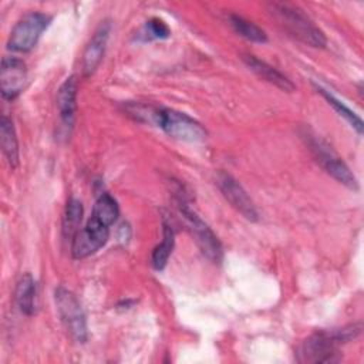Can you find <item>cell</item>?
I'll return each instance as SVG.
<instances>
[{
  "mask_svg": "<svg viewBox=\"0 0 364 364\" xmlns=\"http://www.w3.org/2000/svg\"><path fill=\"white\" fill-rule=\"evenodd\" d=\"M363 324L353 323L340 328L320 330L307 337L297 348L300 363H334L340 360L338 346L348 343L360 336Z\"/></svg>",
  "mask_w": 364,
  "mask_h": 364,
  "instance_id": "6da1fadb",
  "label": "cell"
},
{
  "mask_svg": "<svg viewBox=\"0 0 364 364\" xmlns=\"http://www.w3.org/2000/svg\"><path fill=\"white\" fill-rule=\"evenodd\" d=\"M270 13L290 36L311 47H326L324 33L299 7L287 3H272Z\"/></svg>",
  "mask_w": 364,
  "mask_h": 364,
  "instance_id": "7a4b0ae2",
  "label": "cell"
},
{
  "mask_svg": "<svg viewBox=\"0 0 364 364\" xmlns=\"http://www.w3.org/2000/svg\"><path fill=\"white\" fill-rule=\"evenodd\" d=\"M154 125L159 127L168 136L183 142H202L208 136V131L199 121L172 108L156 107Z\"/></svg>",
  "mask_w": 364,
  "mask_h": 364,
  "instance_id": "3957f363",
  "label": "cell"
},
{
  "mask_svg": "<svg viewBox=\"0 0 364 364\" xmlns=\"http://www.w3.org/2000/svg\"><path fill=\"white\" fill-rule=\"evenodd\" d=\"M303 138L306 139V145L311 151L314 159L328 175H331L337 182L347 186L348 189L358 191V181L355 175L326 141H323L317 135H313L309 131L303 134Z\"/></svg>",
  "mask_w": 364,
  "mask_h": 364,
  "instance_id": "277c9868",
  "label": "cell"
},
{
  "mask_svg": "<svg viewBox=\"0 0 364 364\" xmlns=\"http://www.w3.org/2000/svg\"><path fill=\"white\" fill-rule=\"evenodd\" d=\"M54 299L65 330L77 343H85L88 338L87 317L77 296L71 290L60 286L54 291Z\"/></svg>",
  "mask_w": 364,
  "mask_h": 364,
  "instance_id": "5b68a950",
  "label": "cell"
},
{
  "mask_svg": "<svg viewBox=\"0 0 364 364\" xmlns=\"http://www.w3.org/2000/svg\"><path fill=\"white\" fill-rule=\"evenodd\" d=\"M179 213L188 226V230L192 233L196 245L199 246L200 252L213 263H220L223 257L222 243L219 242L218 236L209 228V225L202 220L195 210H192L188 203L181 198L179 199Z\"/></svg>",
  "mask_w": 364,
  "mask_h": 364,
  "instance_id": "8992f818",
  "label": "cell"
},
{
  "mask_svg": "<svg viewBox=\"0 0 364 364\" xmlns=\"http://www.w3.org/2000/svg\"><path fill=\"white\" fill-rule=\"evenodd\" d=\"M50 21L51 17L44 13H27L17 21V24L11 30L7 41V48L16 53L31 51L37 46L43 31L48 27Z\"/></svg>",
  "mask_w": 364,
  "mask_h": 364,
  "instance_id": "52a82bcc",
  "label": "cell"
},
{
  "mask_svg": "<svg viewBox=\"0 0 364 364\" xmlns=\"http://www.w3.org/2000/svg\"><path fill=\"white\" fill-rule=\"evenodd\" d=\"M109 237V226L90 216L85 226L71 239V255L74 259H85L98 252Z\"/></svg>",
  "mask_w": 364,
  "mask_h": 364,
  "instance_id": "ba28073f",
  "label": "cell"
},
{
  "mask_svg": "<svg viewBox=\"0 0 364 364\" xmlns=\"http://www.w3.org/2000/svg\"><path fill=\"white\" fill-rule=\"evenodd\" d=\"M216 183L225 196V199L247 220L256 222L259 219V212L255 202L245 191V188L229 173L220 171L216 175Z\"/></svg>",
  "mask_w": 364,
  "mask_h": 364,
  "instance_id": "9c48e42d",
  "label": "cell"
},
{
  "mask_svg": "<svg viewBox=\"0 0 364 364\" xmlns=\"http://www.w3.org/2000/svg\"><path fill=\"white\" fill-rule=\"evenodd\" d=\"M27 68L23 60L17 57H3L0 68V91L4 100L17 98L26 84Z\"/></svg>",
  "mask_w": 364,
  "mask_h": 364,
  "instance_id": "30bf717a",
  "label": "cell"
},
{
  "mask_svg": "<svg viewBox=\"0 0 364 364\" xmlns=\"http://www.w3.org/2000/svg\"><path fill=\"white\" fill-rule=\"evenodd\" d=\"M111 24L109 21H102L98 28L94 31L90 43L87 44L84 54H82V74L85 77H90L102 61V57L105 54L107 43L109 38Z\"/></svg>",
  "mask_w": 364,
  "mask_h": 364,
  "instance_id": "8fae6325",
  "label": "cell"
},
{
  "mask_svg": "<svg viewBox=\"0 0 364 364\" xmlns=\"http://www.w3.org/2000/svg\"><path fill=\"white\" fill-rule=\"evenodd\" d=\"M77 90L78 85L75 77H68L57 91V108L60 119L67 129H71L75 121Z\"/></svg>",
  "mask_w": 364,
  "mask_h": 364,
  "instance_id": "7c38bea8",
  "label": "cell"
},
{
  "mask_svg": "<svg viewBox=\"0 0 364 364\" xmlns=\"http://www.w3.org/2000/svg\"><path fill=\"white\" fill-rule=\"evenodd\" d=\"M243 61L245 64L257 75L260 77L262 80L276 85L277 88L286 91V92H291L294 91V84L291 82V80L289 77H286L283 73H280L277 68H274L273 65L267 64L266 61L257 58L256 55H252V54H245L243 57Z\"/></svg>",
  "mask_w": 364,
  "mask_h": 364,
  "instance_id": "4fadbf2b",
  "label": "cell"
},
{
  "mask_svg": "<svg viewBox=\"0 0 364 364\" xmlns=\"http://www.w3.org/2000/svg\"><path fill=\"white\" fill-rule=\"evenodd\" d=\"M16 303L18 310L26 316H33L37 311V286L36 280L30 273H24L17 284L14 291Z\"/></svg>",
  "mask_w": 364,
  "mask_h": 364,
  "instance_id": "5bb4252c",
  "label": "cell"
},
{
  "mask_svg": "<svg viewBox=\"0 0 364 364\" xmlns=\"http://www.w3.org/2000/svg\"><path fill=\"white\" fill-rule=\"evenodd\" d=\"M0 142H1V151L10 164L11 168H17L18 165V141L16 135V129L13 125V121L3 115L0 121Z\"/></svg>",
  "mask_w": 364,
  "mask_h": 364,
  "instance_id": "9a60e30c",
  "label": "cell"
},
{
  "mask_svg": "<svg viewBox=\"0 0 364 364\" xmlns=\"http://www.w3.org/2000/svg\"><path fill=\"white\" fill-rule=\"evenodd\" d=\"M175 246V232L166 220L162 222V240L158 246H155L152 256H151V263L155 270H162L166 264L168 260L172 255Z\"/></svg>",
  "mask_w": 364,
  "mask_h": 364,
  "instance_id": "2e32d148",
  "label": "cell"
},
{
  "mask_svg": "<svg viewBox=\"0 0 364 364\" xmlns=\"http://www.w3.org/2000/svg\"><path fill=\"white\" fill-rule=\"evenodd\" d=\"M91 216L97 218L104 225L111 226L115 223V220L119 216V206H118L117 200L109 193L104 192L97 198Z\"/></svg>",
  "mask_w": 364,
  "mask_h": 364,
  "instance_id": "e0dca14e",
  "label": "cell"
},
{
  "mask_svg": "<svg viewBox=\"0 0 364 364\" xmlns=\"http://www.w3.org/2000/svg\"><path fill=\"white\" fill-rule=\"evenodd\" d=\"M84 215V208L81 200L71 198L67 202L64 218H63V233L64 237L73 239V236L81 229V220Z\"/></svg>",
  "mask_w": 364,
  "mask_h": 364,
  "instance_id": "ac0fdd59",
  "label": "cell"
},
{
  "mask_svg": "<svg viewBox=\"0 0 364 364\" xmlns=\"http://www.w3.org/2000/svg\"><path fill=\"white\" fill-rule=\"evenodd\" d=\"M229 23L233 27V30L243 38L253 41V43H266L267 36L264 30H262L257 24L253 21H249L247 18L239 16V14H230Z\"/></svg>",
  "mask_w": 364,
  "mask_h": 364,
  "instance_id": "d6986e66",
  "label": "cell"
},
{
  "mask_svg": "<svg viewBox=\"0 0 364 364\" xmlns=\"http://www.w3.org/2000/svg\"><path fill=\"white\" fill-rule=\"evenodd\" d=\"M314 87H316L317 92H320L324 97V100L328 102V105H331L334 108V111L340 117H343L357 131L358 135H361L363 134V121H361V118L354 111H351L347 105H344V102H341L338 98H336L330 91L324 90L320 85H314Z\"/></svg>",
  "mask_w": 364,
  "mask_h": 364,
  "instance_id": "ffe728a7",
  "label": "cell"
},
{
  "mask_svg": "<svg viewBox=\"0 0 364 364\" xmlns=\"http://www.w3.org/2000/svg\"><path fill=\"white\" fill-rule=\"evenodd\" d=\"M144 40H165L171 36V28L168 24L161 18H149L142 30Z\"/></svg>",
  "mask_w": 364,
  "mask_h": 364,
  "instance_id": "44dd1931",
  "label": "cell"
}]
</instances>
